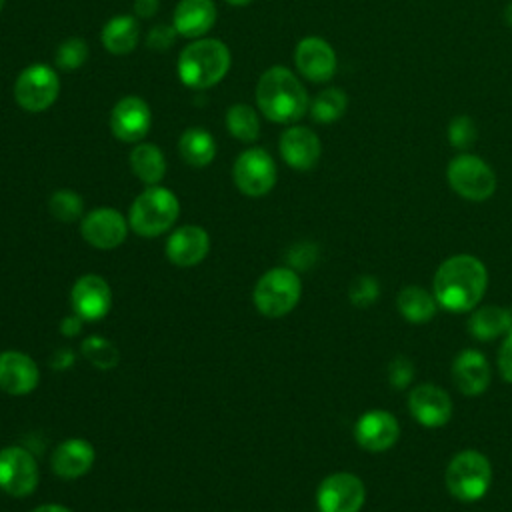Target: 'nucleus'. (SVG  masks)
I'll return each mask as SVG.
<instances>
[{
  "instance_id": "1",
  "label": "nucleus",
  "mask_w": 512,
  "mask_h": 512,
  "mask_svg": "<svg viewBox=\"0 0 512 512\" xmlns=\"http://www.w3.org/2000/svg\"><path fill=\"white\" fill-rule=\"evenodd\" d=\"M488 286L484 264L470 254L446 258L434 274V298L448 312H468L478 306Z\"/></svg>"
},
{
  "instance_id": "2",
  "label": "nucleus",
  "mask_w": 512,
  "mask_h": 512,
  "mask_svg": "<svg viewBox=\"0 0 512 512\" xmlns=\"http://www.w3.org/2000/svg\"><path fill=\"white\" fill-rule=\"evenodd\" d=\"M256 104L268 120L278 124H292L308 112L310 98L304 84L292 70L284 66H272L258 80Z\"/></svg>"
},
{
  "instance_id": "3",
  "label": "nucleus",
  "mask_w": 512,
  "mask_h": 512,
  "mask_svg": "<svg viewBox=\"0 0 512 512\" xmlns=\"http://www.w3.org/2000/svg\"><path fill=\"white\" fill-rule=\"evenodd\" d=\"M230 68V50L222 40L198 38L178 56V76L182 84L204 90L218 84Z\"/></svg>"
},
{
  "instance_id": "4",
  "label": "nucleus",
  "mask_w": 512,
  "mask_h": 512,
  "mask_svg": "<svg viewBox=\"0 0 512 512\" xmlns=\"http://www.w3.org/2000/svg\"><path fill=\"white\" fill-rule=\"evenodd\" d=\"M178 214L180 202L172 190L162 186H148L132 202L128 224L136 234L152 238L172 228Z\"/></svg>"
},
{
  "instance_id": "5",
  "label": "nucleus",
  "mask_w": 512,
  "mask_h": 512,
  "mask_svg": "<svg viewBox=\"0 0 512 512\" xmlns=\"http://www.w3.org/2000/svg\"><path fill=\"white\" fill-rule=\"evenodd\" d=\"M444 482L454 498L462 502H476L492 484V466L482 452L462 450L448 462Z\"/></svg>"
},
{
  "instance_id": "6",
  "label": "nucleus",
  "mask_w": 512,
  "mask_h": 512,
  "mask_svg": "<svg viewBox=\"0 0 512 512\" xmlns=\"http://www.w3.org/2000/svg\"><path fill=\"white\" fill-rule=\"evenodd\" d=\"M300 294L302 282L292 268H272L256 282L254 304L260 314L280 318L294 310Z\"/></svg>"
},
{
  "instance_id": "7",
  "label": "nucleus",
  "mask_w": 512,
  "mask_h": 512,
  "mask_svg": "<svg viewBox=\"0 0 512 512\" xmlns=\"http://www.w3.org/2000/svg\"><path fill=\"white\" fill-rule=\"evenodd\" d=\"M446 180L450 188L470 202L488 200L496 192V174L480 158L468 152H460L448 162Z\"/></svg>"
},
{
  "instance_id": "8",
  "label": "nucleus",
  "mask_w": 512,
  "mask_h": 512,
  "mask_svg": "<svg viewBox=\"0 0 512 512\" xmlns=\"http://www.w3.org/2000/svg\"><path fill=\"white\" fill-rule=\"evenodd\" d=\"M60 92V80L52 66L30 64L24 68L14 84V98L26 112H42L50 108Z\"/></svg>"
},
{
  "instance_id": "9",
  "label": "nucleus",
  "mask_w": 512,
  "mask_h": 512,
  "mask_svg": "<svg viewBox=\"0 0 512 512\" xmlns=\"http://www.w3.org/2000/svg\"><path fill=\"white\" fill-rule=\"evenodd\" d=\"M276 174V162L262 148L244 150L232 168L238 190L252 198L268 194L276 184Z\"/></svg>"
},
{
  "instance_id": "10",
  "label": "nucleus",
  "mask_w": 512,
  "mask_h": 512,
  "mask_svg": "<svg viewBox=\"0 0 512 512\" xmlns=\"http://www.w3.org/2000/svg\"><path fill=\"white\" fill-rule=\"evenodd\" d=\"M40 480L38 464L34 456L20 448V446H8L0 450V490L22 498L36 490Z\"/></svg>"
},
{
  "instance_id": "11",
  "label": "nucleus",
  "mask_w": 512,
  "mask_h": 512,
  "mask_svg": "<svg viewBox=\"0 0 512 512\" xmlns=\"http://www.w3.org/2000/svg\"><path fill=\"white\" fill-rule=\"evenodd\" d=\"M364 500V482L350 472H334L326 476L316 492L320 512H358Z\"/></svg>"
},
{
  "instance_id": "12",
  "label": "nucleus",
  "mask_w": 512,
  "mask_h": 512,
  "mask_svg": "<svg viewBox=\"0 0 512 512\" xmlns=\"http://www.w3.org/2000/svg\"><path fill=\"white\" fill-rule=\"evenodd\" d=\"M126 218L114 208H96L82 218V238L100 250H112L120 246L128 234Z\"/></svg>"
},
{
  "instance_id": "13",
  "label": "nucleus",
  "mask_w": 512,
  "mask_h": 512,
  "mask_svg": "<svg viewBox=\"0 0 512 512\" xmlns=\"http://www.w3.org/2000/svg\"><path fill=\"white\" fill-rule=\"evenodd\" d=\"M152 124L150 106L140 96H124L110 114V130L122 142H140Z\"/></svg>"
},
{
  "instance_id": "14",
  "label": "nucleus",
  "mask_w": 512,
  "mask_h": 512,
  "mask_svg": "<svg viewBox=\"0 0 512 512\" xmlns=\"http://www.w3.org/2000/svg\"><path fill=\"white\" fill-rule=\"evenodd\" d=\"M400 424L394 414L386 410L364 412L354 426V438L360 448L368 452H384L396 444Z\"/></svg>"
},
{
  "instance_id": "15",
  "label": "nucleus",
  "mask_w": 512,
  "mask_h": 512,
  "mask_svg": "<svg viewBox=\"0 0 512 512\" xmlns=\"http://www.w3.org/2000/svg\"><path fill=\"white\" fill-rule=\"evenodd\" d=\"M294 62L298 72L310 82H328L336 72L334 48L318 36H306L296 44Z\"/></svg>"
},
{
  "instance_id": "16",
  "label": "nucleus",
  "mask_w": 512,
  "mask_h": 512,
  "mask_svg": "<svg viewBox=\"0 0 512 512\" xmlns=\"http://www.w3.org/2000/svg\"><path fill=\"white\" fill-rule=\"evenodd\" d=\"M408 408L412 418L426 428H440L452 416V400L436 384H418L408 396Z\"/></svg>"
},
{
  "instance_id": "17",
  "label": "nucleus",
  "mask_w": 512,
  "mask_h": 512,
  "mask_svg": "<svg viewBox=\"0 0 512 512\" xmlns=\"http://www.w3.org/2000/svg\"><path fill=\"white\" fill-rule=\"evenodd\" d=\"M70 302L74 308V314H78L82 320L94 322L108 314L112 304V292L104 278L96 274L80 276L70 292Z\"/></svg>"
},
{
  "instance_id": "18",
  "label": "nucleus",
  "mask_w": 512,
  "mask_h": 512,
  "mask_svg": "<svg viewBox=\"0 0 512 512\" xmlns=\"http://www.w3.org/2000/svg\"><path fill=\"white\" fill-rule=\"evenodd\" d=\"M280 156L294 170H310L322 154L320 138L306 126H290L280 136Z\"/></svg>"
},
{
  "instance_id": "19",
  "label": "nucleus",
  "mask_w": 512,
  "mask_h": 512,
  "mask_svg": "<svg viewBox=\"0 0 512 512\" xmlns=\"http://www.w3.org/2000/svg\"><path fill=\"white\" fill-rule=\"evenodd\" d=\"M210 250L208 232L200 226L186 224L176 228L166 240V256L172 264L190 268L200 264Z\"/></svg>"
},
{
  "instance_id": "20",
  "label": "nucleus",
  "mask_w": 512,
  "mask_h": 512,
  "mask_svg": "<svg viewBox=\"0 0 512 512\" xmlns=\"http://www.w3.org/2000/svg\"><path fill=\"white\" fill-rule=\"evenodd\" d=\"M40 380V372L36 362L16 350H8L0 354V390L12 396L30 394Z\"/></svg>"
},
{
  "instance_id": "21",
  "label": "nucleus",
  "mask_w": 512,
  "mask_h": 512,
  "mask_svg": "<svg viewBox=\"0 0 512 512\" xmlns=\"http://www.w3.org/2000/svg\"><path fill=\"white\" fill-rule=\"evenodd\" d=\"M452 380L466 396H480L490 384V364L478 350H462L452 362Z\"/></svg>"
},
{
  "instance_id": "22",
  "label": "nucleus",
  "mask_w": 512,
  "mask_h": 512,
  "mask_svg": "<svg viewBox=\"0 0 512 512\" xmlns=\"http://www.w3.org/2000/svg\"><path fill=\"white\" fill-rule=\"evenodd\" d=\"M50 464L60 478H80L94 464V448L84 438H68L56 446Z\"/></svg>"
},
{
  "instance_id": "23",
  "label": "nucleus",
  "mask_w": 512,
  "mask_h": 512,
  "mask_svg": "<svg viewBox=\"0 0 512 512\" xmlns=\"http://www.w3.org/2000/svg\"><path fill=\"white\" fill-rule=\"evenodd\" d=\"M216 22V6L212 0H180L174 8L172 26L184 38H200Z\"/></svg>"
},
{
  "instance_id": "24",
  "label": "nucleus",
  "mask_w": 512,
  "mask_h": 512,
  "mask_svg": "<svg viewBox=\"0 0 512 512\" xmlns=\"http://www.w3.org/2000/svg\"><path fill=\"white\" fill-rule=\"evenodd\" d=\"M468 328L476 340H494L512 330V310L500 306L476 308L468 320Z\"/></svg>"
},
{
  "instance_id": "25",
  "label": "nucleus",
  "mask_w": 512,
  "mask_h": 512,
  "mask_svg": "<svg viewBox=\"0 0 512 512\" xmlns=\"http://www.w3.org/2000/svg\"><path fill=\"white\" fill-rule=\"evenodd\" d=\"M138 42V22L130 14L112 16L102 28V44L110 54H128Z\"/></svg>"
},
{
  "instance_id": "26",
  "label": "nucleus",
  "mask_w": 512,
  "mask_h": 512,
  "mask_svg": "<svg viewBox=\"0 0 512 512\" xmlns=\"http://www.w3.org/2000/svg\"><path fill=\"white\" fill-rule=\"evenodd\" d=\"M178 152L182 160L194 168L208 166L216 156V142L204 128H188L178 140Z\"/></svg>"
},
{
  "instance_id": "27",
  "label": "nucleus",
  "mask_w": 512,
  "mask_h": 512,
  "mask_svg": "<svg viewBox=\"0 0 512 512\" xmlns=\"http://www.w3.org/2000/svg\"><path fill=\"white\" fill-rule=\"evenodd\" d=\"M396 306L398 312L414 324H422L434 318L438 302L434 298V294H430L428 290L420 288V286H406L398 292L396 296Z\"/></svg>"
},
{
  "instance_id": "28",
  "label": "nucleus",
  "mask_w": 512,
  "mask_h": 512,
  "mask_svg": "<svg viewBox=\"0 0 512 512\" xmlns=\"http://www.w3.org/2000/svg\"><path fill=\"white\" fill-rule=\"evenodd\" d=\"M132 172L148 186H156L166 174V160L158 146L138 144L130 152Z\"/></svg>"
},
{
  "instance_id": "29",
  "label": "nucleus",
  "mask_w": 512,
  "mask_h": 512,
  "mask_svg": "<svg viewBox=\"0 0 512 512\" xmlns=\"http://www.w3.org/2000/svg\"><path fill=\"white\" fill-rule=\"evenodd\" d=\"M348 108V96L342 88H326L322 92L316 94V98L310 104V116L314 122L320 124H330L334 120H338Z\"/></svg>"
},
{
  "instance_id": "30",
  "label": "nucleus",
  "mask_w": 512,
  "mask_h": 512,
  "mask_svg": "<svg viewBox=\"0 0 512 512\" xmlns=\"http://www.w3.org/2000/svg\"><path fill=\"white\" fill-rule=\"evenodd\" d=\"M226 128L234 138L254 142L260 136V118L252 106L234 104L226 112Z\"/></svg>"
},
{
  "instance_id": "31",
  "label": "nucleus",
  "mask_w": 512,
  "mask_h": 512,
  "mask_svg": "<svg viewBox=\"0 0 512 512\" xmlns=\"http://www.w3.org/2000/svg\"><path fill=\"white\" fill-rule=\"evenodd\" d=\"M50 214L60 222H74L84 212V202L74 190H56L48 202Z\"/></svg>"
},
{
  "instance_id": "32",
  "label": "nucleus",
  "mask_w": 512,
  "mask_h": 512,
  "mask_svg": "<svg viewBox=\"0 0 512 512\" xmlns=\"http://www.w3.org/2000/svg\"><path fill=\"white\" fill-rule=\"evenodd\" d=\"M82 352L98 368H112L118 364V358H120L118 348L102 336L86 338L82 344Z\"/></svg>"
},
{
  "instance_id": "33",
  "label": "nucleus",
  "mask_w": 512,
  "mask_h": 512,
  "mask_svg": "<svg viewBox=\"0 0 512 512\" xmlns=\"http://www.w3.org/2000/svg\"><path fill=\"white\" fill-rule=\"evenodd\" d=\"M56 66L70 72L80 68L88 58V44L82 38H68L56 48Z\"/></svg>"
},
{
  "instance_id": "34",
  "label": "nucleus",
  "mask_w": 512,
  "mask_h": 512,
  "mask_svg": "<svg viewBox=\"0 0 512 512\" xmlns=\"http://www.w3.org/2000/svg\"><path fill=\"white\" fill-rule=\"evenodd\" d=\"M446 136H448V142L458 148V150H468L476 138H478V130H476V124L474 120L468 116V114H458L450 120L448 124V130H446Z\"/></svg>"
},
{
  "instance_id": "35",
  "label": "nucleus",
  "mask_w": 512,
  "mask_h": 512,
  "mask_svg": "<svg viewBox=\"0 0 512 512\" xmlns=\"http://www.w3.org/2000/svg\"><path fill=\"white\" fill-rule=\"evenodd\" d=\"M380 294V284L374 276H358L350 286V302L358 308H366L376 302Z\"/></svg>"
},
{
  "instance_id": "36",
  "label": "nucleus",
  "mask_w": 512,
  "mask_h": 512,
  "mask_svg": "<svg viewBox=\"0 0 512 512\" xmlns=\"http://www.w3.org/2000/svg\"><path fill=\"white\" fill-rule=\"evenodd\" d=\"M176 28L174 26H168V24H156L150 28L148 36H146V46L150 50H156V52H164L166 48H170L174 42H176Z\"/></svg>"
},
{
  "instance_id": "37",
  "label": "nucleus",
  "mask_w": 512,
  "mask_h": 512,
  "mask_svg": "<svg viewBox=\"0 0 512 512\" xmlns=\"http://www.w3.org/2000/svg\"><path fill=\"white\" fill-rule=\"evenodd\" d=\"M412 376H414V366H412V362L408 358L398 356V358H394L390 362V366H388V380H390L392 388H396V390L406 388L410 384Z\"/></svg>"
},
{
  "instance_id": "38",
  "label": "nucleus",
  "mask_w": 512,
  "mask_h": 512,
  "mask_svg": "<svg viewBox=\"0 0 512 512\" xmlns=\"http://www.w3.org/2000/svg\"><path fill=\"white\" fill-rule=\"evenodd\" d=\"M498 370H500V376L512 384V330L506 334L498 350Z\"/></svg>"
},
{
  "instance_id": "39",
  "label": "nucleus",
  "mask_w": 512,
  "mask_h": 512,
  "mask_svg": "<svg viewBox=\"0 0 512 512\" xmlns=\"http://www.w3.org/2000/svg\"><path fill=\"white\" fill-rule=\"evenodd\" d=\"M316 246L314 244H298L288 252V260L290 264H294L296 268H308L310 264H314L316 260Z\"/></svg>"
},
{
  "instance_id": "40",
  "label": "nucleus",
  "mask_w": 512,
  "mask_h": 512,
  "mask_svg": "<svg viewBox=\"0 0 512 512\" xmlns=\"http://www.w3.org/2000/svg\"><path fill=\"white\" fill-rule=\"evenodd\" d=\"M160 2L158 0H134V12L140 18H150L158 12Z\"/></svg>"
},
{
  "instance_id": "41",
  "label": "nucleus",
  "mask_w": 512,
  "mask_h": 512,
  "mask_svg": "<svg viewBox=\"0 0 512 512\" xmlns=\"http://www.w3.org/2000/svg\"><path fill=\"white\" fill-rule=\"evenodd\" d=\"M80 328H82V318L78 316V314H74V316H68L64 322H62V332L66 334V336H74V334H78L80 332Z\"/></svg>"
},
{
  "instance_id": "42",
  "label": "nucleus",
  "mask_w": 512,
  "mask_h": 512,
  "mask_svg": "<svg viewBox=\"0 0 512 512\" xmlns=\"http://www.w3.org/2000/svg\"><path fill=\"white\" fill-rule=\"evenodd\" d=\"M32 512H70V510L64 508V506H60V504H44V506H38V508L32 510Z\"/></svg>"
},
{
  "instance_id": "43",
  "label": "nucleus",
  "mask_w": 512,
  "mask_h": 512,
  "mask_svg": "<svg viewBox=\"0 0 512 512\" xmlns=\"http://www.w3.org/2000/svg\"><path fill=\"white\" fill-rule=\"evenodd\" d=\"M504 20H506V24L512 28V2H508L506 8H504Z\"/></svg>"
},
{
  "instance_id": "44",
  "label": "nucleus",
  "mask_w": 512,
  "mask_h": 512,
  "mask_svg": "<svg viewBox=\"0 0 512 512\" xmlns=\"http://www.w3.org/2000/svg\"><path fill=\"white\" fill-rule=\"evenodd\" d=\"M228 4H232V6H246V4H250L252 0H226Z\"/></svg>"
},
{
  "instance_id": "45",
  "label": "nucleus",
  "mask_w": 512,
  "mask_h": 512,
  "mask_svg": "<svg viewBox=\"0 0 512 512\" xmlns=\"http://www.w3.org/2000/svg\"><path fill=\"white\" fill-rule=\"evenodd\" d=\"M2 8H4V0H0V10H2Z\"/></svg>"
}]
</instances>
